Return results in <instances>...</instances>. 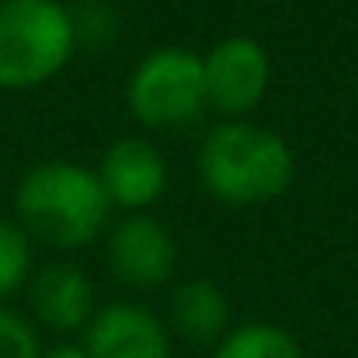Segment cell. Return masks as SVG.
Returning <instances> with one entry per match:
<instances>
[{"mask_svg": "<svg viewBox=\"0 0 358 358\" xmlns=\"http://www.w3.org/2000/svg\"><path fill=\"white\" fill-rule=\"evenodd\" d=\"M199 178L216 202L250 209L289 192L296 178V157L289 143L264 125L223 122L199 150Z\"/></svg>", "mask_w": 358, "mask_h": 358, "instance_id": "cell-1", "label": "cell"}, {"mask_svg": "<svg viewBox=\"0 0 358 358\" xmlns=\"http://www.w3.org/2000/svg\"><path fill=\"white\" fill-rule=\"evenodd\" d=\"M108 195L98 171L73 160H45L24 171L14 192L17 227L59 250L84 247L105 230Z\"/></svg>", "mask_w": 358, "mask_h": 358, "instance_id": "cell-2", "label": "cell"}, {"mask_svg": "<svg viewBox=\"0 0 358 358\" xmlns=\"http://www.w3.org/2000/svg\"><path fill=\"white\" fill-rule=\"evenodd\" d=\"M70 7L56 0L0 3V87L28 91L52 80L73 56Z\"/></svg>", "mask_w": 358, "mask_h": 358, "instance_id": "cell-3", "label": "cell"}, {"mask_svg": "<svg viewBox=\"0 0 358 358\" xmlns=\"http://www.w3.org/2000/svg\"><path fill=\"white\" fill-rule=\"evenodd\" d=\"M129 112L139 125L157 132H174L202 119L209 108L206 80H202V56L192 49L164 45L146 52L125 84Z\"/></svg>", "mask_w": 358, "mask_h": 358, "instance_id": "cell-4", "label": "cell"}, {"mask_svg": "<svg viewBox=\"0 0 358 358\" xmlns=\"http://www.w3.org/2000/svg\"><path fill=\"white\" fill-rule=\"evenodd\" d=\"M202 80L209 108L223 115H247L271 87V59L261 42L227 35L202 56Z\"/></svg>", "mask_w": 358, "mask_h": 358, "instance_id": "cell-5", "label": "cell"}, {"mask_svg": "<svg viewBox=\"0 0 358 358\" xmlns=\"http://www.w3.org/2000/svg\"><path fill=\"white\" fill-rule=\"evenodd\" d=\"M98 178L108 202L129 213H143L167 192V160L150 139L122 136L105 150Z\"/></svg>", "mask_w": 358, "mask_h": 358, "instance_id": "cell-6", "label": "cell"}, {"mask_svg": "<svg viewBox=\"0 0 358 358\" xmlns=\"http://www.w3.org/2000/svg\"><path fill=\"white\" fill-rule=\"evenodd\" d=\"M84 348L91 358H171V338L157 313L139 303H108L94 310Z\"/></svg>", "mask_w": 358, "mask_h": 358, "instance_id": "cell-7", "label": "cell"}, {"mask_svg": "<svg viewBox=\"0 0 358 358\" xmlns=\"http://www.w3.org/2000/svg\"><path fill=\"white\" fill-rule=\"evenodd\" d=\"M108 257H112V271L125 285L153 289V285L171 278L174 261H178V247H174L171 230L160 220L136 213L115 227V234L108 240Z\"/></svg>", "mask_w": 358, "mask_h": 358, "instance_id": "cell-8", "label": "cell"}, {"mask_svg": "<svg viewBox=\"0 0 358 358\" xmlns=\"http://www.w3.org/2000/svg\"><path fill=\"white\" fill-rule=\"evenodd\" d=\"M31 310L42 327L56 334H70L91 324L94 317V289L91 278L77 264H49L31 282Z\"/></svg>", "mask_w": 358, "mask_h": 358, "instance_id": "cell-9", "label": "cell"}, {"mask_svg": "<svg viewBox=\"0 0 358 358\" xmlns=\"http://www.w3.org/2000/svg\"><path fill=\"white\" fill-rule=\"evenodd\" d=\"M230 303L213 278H188L171 296V327L192 345H216L227 338Z\"/></svg>", "mask_w": 358, "mask_h": 358, "instance_id": "cell-10", "label": "cell"}, {"mask_svg": "<svg viewBox=\"0 0 358 358\" xmlns=\"http://www.w3.org/2000/svg\"><path fill=\"white\" fill-rule=\"evenodd\" d=\"M216 358H306L303 345L278 324H243L237 331H230L220 348Z\"/></svg>", "mask_w": 358, "mask_h": 358, "instance_id": "cell-11", "label": "cell"}, {"mask_svg": "<svg viewBox=\"0 0 358 358\" xmlns=\"http://www.w3.org/2000/svg\"><path fill=\"white\" fill-rule=\"evenodd\" d=\"M70 21H73L77 45H87V49H105L119 35V14L108 0H77V7L70 10Z\"/></svg>", "mask_w": 358, "mask_h": 358, "instance_id": "cell-12", "label": "cell"}, {"mask_svg": "<svg viewBox=\"0 0 358 358\" xmlns=\"http://www.w3.org/2000/svg\"><path fill=\"white\" fill-rule=\"evenodd\" d=\"M28 268H31V243L28 234L10 223V220H0V299L17 292L28 278Z\"/></svg>", "mask_w": 358, "mask_h": 358, "instance_id": "cell-13", "label": "cell"}, {"mask_svg": "<svg viewBox=\"0 0 358 358\" xmlns=\"http://www.w3.org/2000/svg\"><path fill=\"white\" fill-rule=\"evenodd\" d=\"M38 355H42V348H38L35 327L21 313L0 306V358H38Z\"/></svg>", "mask_w": 358, "mask_h": 358, "instance_id": "cell-14", "label": "cell"}, {"mask_svg": "<svg viewBox=\"0 0 358 358\" xmlns=\"http://www.w3.org/2000/svg\"><path fill=\"white\" fill-rule=\"evenodd\" d=\"M38 358H91V355H87L84 345H70V341H66V345H52L49 352H42Z\"/></svg>", "mask_w": 358, "mask_h": 358, "instance_id": "cell-15", "label": "cell"}, {"mask_svg": "<svg viewBox=\"0 0 358 358\" xmlns=\"http://www.w3.org/2000/svg\"><path fill=\"white\" fill-rule=\"evenodd\" d=\"M56 3H59V0H56Z\"/></svg>", "mask_w": 358, "mask_h": 358, "instance_id": "cell-16", "label": "cell"}]
</instances>
